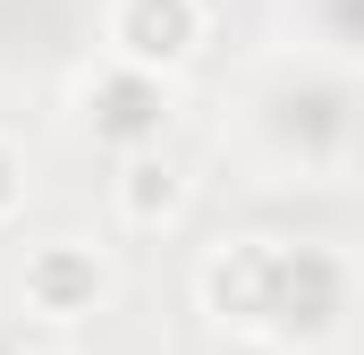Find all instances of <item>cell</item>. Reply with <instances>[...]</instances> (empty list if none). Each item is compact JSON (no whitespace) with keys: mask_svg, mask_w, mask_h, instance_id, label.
<instances>
[{"mask_svg":"<svg viewBox=\"0 0 364 355\" xmlns=\"http://www.w3.org/2000/svg\"><path fill=\"white\" fill-rule=\"evenodd\" d=\"M186 43V0H136V51H178Z\"/></svg>","mask_w":364,"mask_h":355,"instance_id":"6da1fadb","label":"cell"}]
</instances>
